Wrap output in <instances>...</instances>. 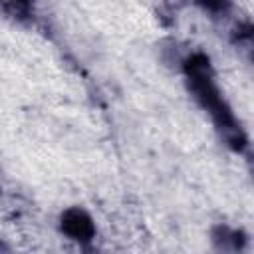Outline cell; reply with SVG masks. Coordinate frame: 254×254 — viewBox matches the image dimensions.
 <instances>
[{"label":"cell","instance_id":"1","mask_svg":"<svg viewBox=\"0 0 254 254\" xmlns=\"http://www.w3.org/2000/svg\"><path fill=\"white\" fill-rule=\"evenodd\" d=\"M181 71L187 91L190 93L194 103L208 115L222 143L236 153H244L248 149L246 131L218 85L210 58L204 52H190L183 60Z\"/></svg>","mask_w":254,"mask_h":254},{"label":"cell","instance_id":"2","mask_svg":"<svg viewBox=\"0 0 254 254\" xmlns=\"http://www.w3.org/2000/svg\"><path fill=\"white\" fill-rule=\"evenodd\" d=\"M58 230L69 242L89 246L97 236V224L89 210L83 206H67L58 218Z\"/></svg>","mask_w":254,"mask_h":254},{"label":"cell","instance_id":"3","mask_svg":"<svg viewBox=\"0 0 254 254\" xmlns=\"http://www.w3.org/2000/svg\"><path fill=\"white\" fill-rule=\"evenodd\" d=\"M194 6L210 18H224L232 10V0H192Z\"/></svg>","mask_w":254,"mask_h":254},{"label":"cell","instance_id":"4","mask_svg":"<svg viewBox=\"0 0 254 254\" xmlns=\"http://www.w3.org/2000/svg\"><path fill=\"white\" fill-rule=\"evenodd\" d=\"M4 2H6V6H10L12 12H16V14H26L28 8H30V0H4Z\"/></svg>","mask_w":254,"mask_h":254}]
</instances>
